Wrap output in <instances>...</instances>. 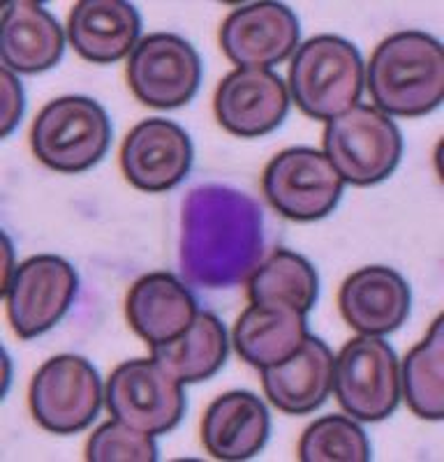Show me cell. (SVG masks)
Returning a JSON list of instances; mask_svg holds the SVG:
<instances>
[{
	"mask_svg": "<svg viewBox=\"0 0 444 462\" xmlns=\"http://www.w3.org/2000/svg\"><path fill=\"white\" fill-rule=\"evenodd\" d=\"M401 398L426 420L444 416V324L442 317L417 346L410 349L401 365Z\"/></svg>",
	"mask_w": 444,
	"mask_h": 462,
	"instance_id": "cb8c5ba5",
	"label": "cell"
},
{
	"mask_svg": "<svg viewBox=\"0 0 444 462\" xmlns=\"http://www.w3.org/2000/svg\"><path fill=\"white\" fill-rule=\"evenodd\" d=\"M3 97H5V106H3V137H10L14 127L22 123L23 109H26V97H23L22 81L16 79V74L7 68H3Z\"/></svg>",
	"mask_w": 444,
	"mask_h": 462,
	"instance_id": "4316f807",
	"label": "cell"
},
{
	"mask_svg": "<svg viewBox=\"0 0 444 462\" xmlns=\"http://www.w3.org/2000/svg\"><path fill=\"white\" fill-rule=\"evenodd\" d=\"M262 247V210L250 197L222 185L192 189L180 238V266L192 282L220 289L250 278Z\"/></svg>",
	"mask_w": 444,
	"mask_h": 462,
	"instance_id": "6da1fadb",
	"label": "cell"
},
{
	"mask_svg": "<svg viewBox=\"0 0 444 462\" xmlns=\"http://www.w3.org/2000/svg\"><path fill=\"white\" fill-rule=\"evenodd\" d=\"M333 361L327 342L308 336L294 356L262 370L266 398L285 414H312L333 391Z\"/></svg>",
	"mask_w": 444,
	"mask_h": 462,
	"instance_id": "ac0fdd59",
	"label": "cell"
},
{
	"mask_svg": "<svg viewBox=\"0 0 444 462\" xmlns=\"http://www.w3.org/2000/svg\"><path fill=\"white\" fill-rule=\"evenodd\" d=\"M299 19L282 3H250L222 22L220 47L238 69H271L299 49Z\"/></svg>",
	"mask_w": 444,
	"mask_h": 462,
	"instance_id": "7c38bea8",
	"label": "cell"
},
{
	"mask_svg": "<svg viewBox=\"0 0 444 462\" xmlns=\"http://www.w3.org/2000/svg\"><path fill=\"white\" fill-rule=\"evenodd\" d=\"M79 289L72 263L56 254H37L19 263L3 289L7 317L22 340L51 331L68 315Z\"/></svg>",
	"mask_w": 444,
	"mask_h": 462,
	"instance_id": "30bf717a",
	"label": "cell"
},
{
	"mask_svg": "<svg viewBox=\"0 0 444 462\" xmlns=\"http://www.w3.org/2000/svg\"><path fill=\"white\" fill-rule=\"evenodd\" d=\"M333 393L352 419L384 420L401 402V361L380 336L352 337L333 361Z\"/></svg>",
	"mask_w": 444,
	"mask_h": 462,
	"instance_id": "8992f818",
	"label": "cell"
},
{
	"mask_svg": "<svg viewBox=\"0 0 444 462\" xmlns=\"http://www.w3.org/2000/svg\"><path fill=\"white\" fill-rule=\"evenodd\" d=\"M324 155L345 183L365 188L396 171L402 158V134L392 116L356 105L327 123Z\"/></svg>",
	"mask_w": 444,
	"mask_h": 462,
	"instance_id": "5b68a950",
	"label": "cell"
},
{
	"mask_svg": "<svg viewBox=\"0 0 444 462\" xmlns=\"http://www.w3.org/2000/svg\"><path fill=\"white\" fill-rule=\"evenodd\" d=\"M370 441L355 419L328 414L303 430L299 460L303 462H368Z\"/></svg>",
	"mask_w": 444,
	"mask_h": 462,
	"instance_id": "d4e9b609",
	"label": "cell"
},
{
	"mask_svg": "<svg viewBox=\"0 0 444 462\" xmlns=\"http://www.w3.org/2000/svg\"><path fill=\"white\" fill-rule=\"evenodd\" d=\"M142 32L137 7L125 0H81L68 19V40L88 63L114 65L134 51Z\"/></svg>",
	"mask_w": 444,
	"mask_h": 462,
	"instance_id": "e0dca14e",
	"label": "cell"
},
{
	"mask_svg": "<svg viewBox=\"0 0 444 462\" xmlns=\"http://www.w3.org/2000/svg\"><path fill=\"white\" fill-rule=\"evenodd\" d=\"M88 462H155L158 447L153 435L127 426L123 420H106L86 444Z\"/></svg>",
	"mask_w": 444,
	"mask_h": 462,
	"instance_id": "484cf974",
	"label": "cell"
},
{
	"mask_svg": "<svg viewBox=\"0 0 444 462\" xmlns=\"http://www.w3.org/2000/svg\"><path fill=\"white\" fill-rule=\"evenodd\" d=\"M340 315L361 336H386L405 324L410 284L389 266H365L347 275L338 294Z\"/></svg>",
	"mask_w": 444,
	"mask_h": 462,
	"instance_id": "9a60e30c",
	"label": "cell"
},
{
	"mask_svg": "<svg viewBox=\"0 0 444 462\" xmlns=\"http://www.w3.org/2000/svg\"><path fill=\"white\" fill-rule=\"evenodd\" d=\"M345 180L322 151L308 146L278 152L264 169L262 189L281 216L315 222L333 213L343 197Z\"/></svg>",
	"mask_w": 444,
	"mask_h": 462,
	"instance_id": "9c48e42d",
	"label": "cell"
},
{
	"mask_svg": "<svg viewBox=\"0 0 444 462\" xmlns=\"http://www.w3.org/2000/svg\"><path fill=\"white\" fill-rule=\"evenodd\" d=\"M127 84L142 105L176 109L192 100L201 84V58L188 40L174 32L142 37L130 53Z\"/></svg>",
	"mask_w": 444,
	"mask_h": 462,
	"instance_id": "8fae6325",
	"label": "cell"
},
{
	"mask_svg": "<svg viewBox=\"0 0 444 462\" xmlns=\"http://www.w3.org/2000/svg\"><path fill=\"white\" fill-rule=\"evenodd\" d=\"M188 132L167 118H146L127 132L121 146V169L127 183L148 195H160L183 183L192 167Z\"/></svg>",
	"mask_w": 444,
	"mask_h": 462,
	"instance_id": "4fadbf2b",
	"label": "cell"
},
{
	"mask_svg": "<svg viewBox=\"0 0 444 462\" xmlns=\"http://www.w3.org/2000/svg\"><path fill=\"white\" fill-rule=\"evenodd\" d=\"M199 315L197 299L176 275L148 273L130 287L125 299V317L142 340L164 345L183 336Z\"/></svg>",
	"mask_w": 444,
	"mask_h": 462,
	"instance_id": "2e32d148",
	"label": "cell"
},
{
	"mask_svg": "<svg viewBox=\"0 0 444 462\" xmlns=\"http://www.w3.org/2000/svg\"><path fill=\"white\" fill-rule=\"evenodd\" d=\"M216 118L229 134L259 139L282 125L290 111V88L271 69H234L213 97Z\"/></svg>",
	"mask_w": 444,
	"mask_h": 462,
	"instance_id": "5bb4252c",
	"label": "cell"
},
{
	"mask_svg": "<svg viewBox=\"0 0 444 462\" xmlns=\"http://www.w3.org/2000/svg\"><path fill=\"white\" fill-rule=\"evenodd\" d=\"M105 386L93 363L60 354L42 363L28 391L32 419L53 435H77L97 419Z\"/></svg>",
	"mask_w": 444,
	"mask_h": 462,
	"instance_id": "52a82bcc",
	"label": "cell"
},
{
	"mask_svg": "<svg viewBox=\"0 0 444 462\" xmlns=\"http://www.w3.org/2000/svg\"><path fill=\"white\" fill-rule=\"evenodd\" d=\"M318 271L301 254L291 250H273L248 278L250 303H285L299 312H310L318 303Z\"/></svg>",
	"mask_w": 444,
	"mask_h": 462,
	"instance_id": "603a6c76",
	"label": "cell"
},
{
	"mask_svg": "<svg viewBox=\"0 0 444 462\" xmlns=\"http://www.w3.org/2000/svg\"><path fill=\"white\" fill-rule=\"evenodd\" d=\"M106 410L114 419L148 435H167L185 414L183 383L155 358L121 363L105 386Z\"/></svg>",
	"mask_w": 444,
	"mask_h": 462,
	"instance_id": "ba28073f",
	"label": "cell"
},
{
	"mask_svg": "<svg viewBox=\"0 0 444 462\" xmlns=\"http://www.w3.org/2000/svg\"><path fill=\"white\" fill-rule=\"evenodd\" d=\"M232 337L241 361L257 370L271 368L294 356L306 342V315L285 303H250Z\"/></svg>",
	"mask_w": 444,
	"mask_h": 462,
	"instance_id": "44dd1931",
	"label": "cell"
},
{
	"mask_svg": "<svg viewBox=\"0 0 444 462\" xmlns=\"http://www.w3.org/2000/svg\"><path fill=\"white\" fill-rule=\"evenodd\" d=\"M365 84L359 49L338 35H318L296 49L290 65V97L315 121H333L356 106Z\"/></svg>",
	"mask_w": 444,
	"mask_h": 462,
	"instance_id": "3957f363",
	"label": "cell"
},
{
	"mask_svg": "<svg viewBox=\"0 0 444 462\" xmlns=\"http://www.w3.org/2000/svg\"><path fill=\"white\" fill-rule=\"evenodd\" d=\"M111 121L100 102L84 95L51 100L31 127V148L44 167L81 173L96 167L111 146Z\"/></svg>",
	"mask_w": 444,
	"mask_h": 462,
	"instance_id": "277c9868",
	"label": "cell"
},
{
	"mask_svg": "<svg viewBox=\"0 0 444 462\" xmlns=\"http://www.w3.org/2000/svg\"><path fill=\"white\" fill-rule=\"evenodd\" d=\"M229 354L225 324L213 312H199L190 328L176 340L151 346V358L180 383H199L216 377Z\"/></svg>",
	"mask_w": 444,
	"mask_h": 462,
	"instance_id": "7402d4cb",
	"label": "cell"
},
{
	"mask_svg": "<svg viewBox=\"0 0 444 462\" xmlns=\"http://www.w3.org/2000/svg\"><path fill=\"white\" fill-rule=\"evenodd\" d=\"M269 435V410L248 391L222 393L201 420V444L216 460H248L266 447Z\"/></svg>",
	"mask_w": 444,
	"mask_h": 462,
	"instance_id": "d6986e66",
	"label": "cell"
},
{
	"mask_svg": "<svg viewBox=\"0 0 444 462\" xmlns=\"http://www.w3.org/2000/svg\"><path fill=\"white\" fill-rule=\"evenodd\" d=\"M365 86L382 114L398 118L430 114L444 97L442 44L421 31L393 32L370 58Z\"/></svg>",
	"mask_w": 444,
	"mask_h": 462,
	"instance_id": "7a4b0ae2",
	"label": "cell"
},
{
	"mask_svg": "<svg viewBox=\"0 0 444 462\" xmlns=\"http://www.w3.org/2000/svg\"><path fill=\"white\" fill-rule=\"evenodd\" d=\"M65 51V32L44 5L31 0L7 3L0 31L3 65L16 74L47 72Z\"/></svg>",
	"mask_w": 444,
	"mask_h": 462,
	"instance_id": "ffe728a7",
	"label": "cell"
}]
</instances>
